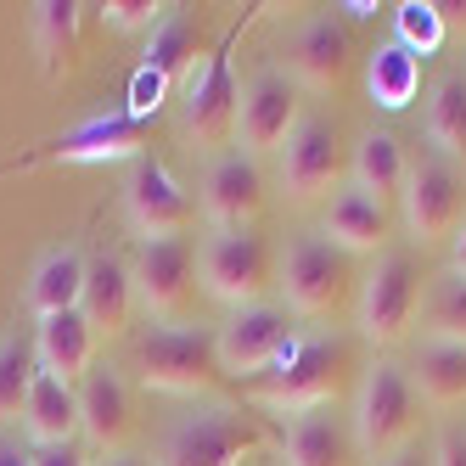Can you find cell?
Masks as SVG:
<instances>
[{
  "instance_id": "6da1fadb",
  "label": "cell",
  "mask_w": 466,
  "mask_h": 466,
  "mask_svg": "<svg viewBox=\"0 0 466 466\" xmlns=\"http://www.w3.org/2000/svg\"><path fill=\"white\" fill-rule=\"evenodd\" d=\"M349 371H360V343L343 338V331H315V338H292L270 371L248 382V393L287 416L326 410L349 388Z\"/></svg>"
},
{
  "instance_id": "7a4b0ae2",
  "label": "cell",
  "mask_w": 466,
  "mask_h": 466,
  "mask_svg": "<svg viewBox=\"0 0 466 466\" xmlns=\"http://www.w3.org/2000/svg\"><path fill=\"white\" fill-rule=\"evenodd\" d=\"M242 23H230L208 46V56L191 68V79L180 85V141L197 147V152H214V157L230 147L237 113H242V90H237V74H230V46H237Z\"/></svg>"
},
{
  "instance_id": "3957f363",
  "label": "cell",
  "mask_w": 466,
  "mask_h": 466,
  "mask_svg": "<svg viewBox=\"0 0 466 466\" xmlns=\"http://www.w3.org/2000/svg\"><path fill=\"white\" fill-rule=\"evenodd\" d=\"M129 371L157 393H208L219 371V343L208 326H180V320H157L147 326L136 349H129Z\"/></svg>"
},
{
  "instance_id": "277c9868",
  "label": "cell",
  "mask_w": 466,
  "mask_h": 466,
  "mask_svg": "<svg viewBox=\"0 0 466 466\" xmlns=\"http://www.w3.org/2000/svg\"><path fill=\"white\" fill-rule=\"evenodd\" d=\"M354 444L371 455V461H388L393 450L410 444V432L421 421V388L405 365L393 360H377L371 371L360 377V393H354Z\"/></svg>"
},
{
  "instance_id": "5b68a950",
  "label": "cell",
  "mask_w": 466,
  "mask_h": 466,
  "mask_svg": "<svg viewBox=\"0 0 466 466\" xmlns=\"http://www.w3.org/2000/svg\"><path fill=\"white\" fill-rule=\"evenodd\" d=\"M360 287L354 276V253H343L326 230H298L287 242L281 258V292H287V309L292 315H309L326 320L349 304V292Z\"/></svg>"
},
{
  "instance_id": "8992f818",
  "label": "cell",
  "mask_w": 466,
  "mask_h": 466,
  "mask_svg": "<svg viewBox=\"0 0 466 466\" xmlns=\"http://www.w3.org/2000/svg\"><path fill=\"white\" fill-rule=\"evenodd\" d=\"M421 298H427L421 258L410 248H382L371 276L360 281V331L371 343H382V349L405 343V331L421 315Z\"/></svg>"
},
{
  "instance_id": "52a82bcc",
  "label": "cell",
  "mask_w": 466,
  "mask_h": 466,
  "mask_svg": "<svg viewBox=\"0 0 466 466\" xmlns=\"http://www.w3.org/2000/svg\"><path fill=\"white\" fill-rule=\"evenodd\" d=\"M253 450H264L258 416H248L237 405H203L169 427V439L157 450V466H237Z\"/></svg>"
},
{
  "instance_id": "ba28073f",
  "label": "cell",
  "mask_w": 466,
  "mask_h": 466,
  "mask_svg": "<svg viewBox=\"0 0 466 466\" xmlns=\"http://www.w3.org/2000/svg\"><path fill=\"white\" fill-rule=\"evenodd\" d=\"M197 264H203V287L230 309L264 304V292H270V281H276V253H270V242H264L253 225L214 230V237L203 242V253H197Z\"/></svg>"
},
{
  "instance_id": "9c48e42d",
  "label": "cell",
  "mask_w": 466,
  "mask_h": 466,
  "mask_svg": "<svg viewBox=\"0 0 466 466\" xmlns=\"http://www.w3.org/2000/svg\"><path fill=\"white\" fill-rule=\"evenodd\" d=\"M399 203H405V225H410L416 248L455 242V230L466 219V175L450 157H439L427 147L410 163V180H405V197H399Z\"/></svg>"
},
{
  "instance_id": "30bf717a",
  "label": "cell",
  "mask_w": 466,
  "mask_h": 466,
  "mask_svg": "<svg viewBox=\"0 0 466 466\" xmlns=\"http://www.w3.org/2000/svg\"><path fill=\"white\" fill-rule=\"evenodd\" d=\"M124 219L136 225L141 242L157 237H186L197 225V203L191 191L169 175V163H157L152 152L129 163V180H124Z\"/></svg>"
},
{
  "instance_id": "8fae6325",
  "label": "cell",
  "mask_w": 466,
  "mask_h": 466,
  "mask_svg": "<svg viewBox=\"0 0 466 466\" xmlns=\"http://www.w3.org/2000/svg\"><path fill=\"white\" fill-rule=\"evenodd\" d=\"M343 169H349V152H343L338 118L304 113V118H298V129H292V141L281 147V186H287V197L309 203V197L338 191Z\"/></svg>"
},
{
  "instance_id": "7c38bea8",
  "label": "cell",
  "mask_w": 466,
  "mask_h": 466,
  "mask_svg": "<svg viewBox=\"0 0 466 466\" xmlns=\"http://www.w3.org/2000/svg\"><path fill=\"white\" fill-rule=\"evenodd\" d=\"M219 343V371L225 377H264L270 365L287 354L292 343V326H287V309L281 304H248V309H230V320L214 331Z\"/></svg>"
},
{
  "instance_id": "4fadbf2b",
  "label": "cell",
  "mask_w": 466,
  "mask_h": 466,
  "mask_svg": "<svg viewBox=\"0 0 466 466\" xmlns=\"http://www.w3.org/2000/svg\"><path fill=\"white\" fill-rule=\"evenodd\" d=\"M136 157H147V118L118 107L51 136L28 163H136Z\"/></svg>"
},
{
  "instance_id": "5bb4252c",
  "label": "cell",
  "mask_w": 466,
  "mask_h": 466,
  "mask_svg": "<svg viewBox=\"0 0 466 466\" xmlns=\"http://www.w3.org/2000/svg\"><path fill=\"white\" fill-rule=\"evenodd\" d=\"M298 85L287 68H258L248 85H242V113H237V136H242V152H281L298 129Z\"/></svg>"
},
{
  "instance_id": "9a60e30c",
  "label": "cell",
  "mask_w": 466,
  "mask_h": 466,
  "mask_svg": "<svg viewBox=\"0 0 466 466\" xmlns=\"http://www.w3.org/2000/svg\"><path fill=\"white\" fill-rule=\"evenodd\" d=\"M191 276H197V248H191V237L136 242L129 281H136V298H141L152 315H175L186 298H191Z\"/></svg>"
},
{
  "instance_id": "2e32d148",
  "label": "cell",
  "mask_w": 466,
  "mask_h": 466,
  "mask_svg": "<svg viewBox=\"0 0 466 466\" xmlns=\"http://www.w3.org/2000/svg\"><path fill=\"white\" fill-rule=\"evenodd\" d=\"M203 214L219 225V230H242L264 214V169H258V157L242 152V147H230L208 163V175H203Z\"/></svg>"
},
{
  "instance_id": "e0dca14e",
  "label": "cell",
  "mask_w": 466,
  "mask_h": 466,
  "mask_svg": "<svg viewBox=\"0 0 466 466\" xmlns=\"http://www.w3.org/2000/svg\"><path fill=\"white\" fill-rule=\"evenodd\" d=\"M79 432L102 450L118 455L124 439L136 432V393H129V377L118 365H90L79 382Z\"/></svg>"
},
{
  "instance_id": "ac0fdd59",
  "label": "cell",
  "mask_w": 466,
  "mask_h": 466,
  "mask_svg": "<svg viewBox=\"0 0 466 466\" xmlns=\"http://www.w3.org/2000/svg\"><path fill=\"white\" fill-rule=\"evenodd\" d=\"M287 56V74L292 85H309V90H338L354 68V40L338 17H309L304 28H292V40L281 46Z\"/></svg>"
},
{
  "instance_id": "d6986e66",
  "label": "cell",
  "mask_w": 466,
  "mask_h": 466,
  "mask_svg": "<svg viewBox=\"0 0 466 466\" xmlns=\"http://www.w3.org/2000/svg\"><path fill=\"white\" fill-rule=\"evenodd\" d=\"M136 281H129V264L118 253H96L90 270H85V298H79V315L90 320L96 338H124L129 320H136Z\"/></svg>"
},
{
  "instance_id": "ffe728a7",
  "label": "cell",
  "mask_w": 466,
  "mask_h": 466,
  "mask_svg": "<svg viewBox=\"0 0 466 466\" xmlns=\"http://www.w3.org/2000/svg\"><path fill=\"white\" fill-rule=\"evenodd\" d=\"M354 421L338 410H298L281 427V455L287 466H349L354 461Z\"/></svg>"
},
{
  "instance_id": "44dd1931",
  "label": "cell",
  "mask_w": 466,
  "mask_h": 466,
  "mask_svg": "<svg viewBox=\"0 0 466 466\" xmlns=\"http://www.w3.org/2000/svg\"><path fill=\"white\" fill-rule=\"evenodd\" d=\"M203 23L191 17V6H163V17L152 23V35H147V56H141V68H152L163 85H186L191 68L203 62Z\"/></svg>"
},
{
  "instance_id": "7402d4cb",
  "label": "cell",
  "mask_w": 466,
  "mask_h": 466,
  "mask_svg": "<svg viewBox=\"0 0 466 466\" xmlns=\"http://www.w3.org/2000/svg\"><path fill=\"white\" fill-rule=\"evenodd\" d=\"M320 230H326V237L338 242L343 253H382V248H388L393 219H388V203H377L371 191L343 186V191H331Z\"/></svg>"
},
{
  "instance_id": "603a6c76",
  "label": "cell",
  "mask_w": 466,
  "mask_h": 466,
  "mask_svg": "<svg viewBox=\"0 0 466 466\" xmlns=\"http://www.w3.org/2000/svg\"><path fill=\"white\" fill-rule=\"evenodd\" d=\"M35 360H40L46 377L85 382V371L96 365V331H90V320L79 309L40 320V331H35Z\"/></svg>"
},
{
  "instance_id": "cb8c5ba5",
  "label": "cell",
  "mask_w": 466,
  "mask_h": 466,
  "mask_svg": "<svg viewBox=\"0 0 466 466\" xmlns=\"http://www.w3.org/2000/svg\"><path fill=\"white\" fill-rule=\"evenodd\" d=\"M85 270H90V258L79 248H51V253H40V264L28 270V309H35L40 320L79 309Z\"/></svg>"
},
{
  "instance_id": "d4e9b609",
  "label": "cell",
  "mask_w": 466,
  "mask_h": 466,
  "mask_svg": "<svg viewBox=\"0 0 466 466\" xmlns=\"http://www.w3.org/2000/svg\"><path fill=\"white\" fill-rule=\"evenodd\" d=\"M23 427L28 439L40 444H74L79 432V388L62 382V377H35V388H28V405H23Z\"/></svg>"
},
{
  "instance_id": "484cf974",
  "label": "cell",
  "mask_w": 466,
  "mask_h": 466,
  "mask_svg": "<svg viewBox=\"0 0 466 466\" xmlns=\"http://www.w3.org/2000/svg\"><path fill=\"white\" fill-rule=\"evenodd\" d=\"M354 186L371 191L377 203H393V197H405V180H410V157L399 147V136L388 129H371V136L354 141Z\"/></svg>"
},
{
  "instance_id": "4316f807",
  "label": "cell",
  "mask_w": 466,
  "mask_h": 466,
  "mask_svg": "<svg viewBox=\"0 0 466 466\" xmlns=\"http://www.w3.org/2000/svg\"><path fill=\"white\" fill-rule=\"evenodd\" d=\"M79 17H85L79 0H40L35 17H28L46 79H62V74L74 68V56H79Z\"/></svg>"
},
{
  "instance_id": "83f0119b",
  "label": "cell",
  "mask_w": 466,
  "mask_h": 466,
  "mask_svg": "<svg viewBox=\"0 0 466 466\" xmlns=\"http://www.w3.org/2000/svg\"><path fill=\"white\" fill-rule=\"evenodd\" d=\"M365 90H371V102L382 113H405L416 96H421V56L405 51L399 40L377 46L371 62H365Z\"/></svg>"
},
{
  "instance_id": "f1b7e54d",
  "label": "cell",
  "mask_w": 466,
  "mask_h": 466,
  "mask_svg": "<svg viewBox=\"0 0 466 466\" xmlns=\"http://www.w3.org/2000/svg\"><path fill=\"white\" fill-rule=\"evenodd\" d=\"M410 377H416L427 405H439V410L466 405V343H432V338H421Z\"/></svg>"
},
{
  "instance_id": "f546056e",
  "label": "cell",
  "mask_w": 466,
  "mask_h": 466,
  "mask_svg": "<svg viewBox=\"0 0 466 466\" xmlns=\"http://www.w3.org/2000/svg\"><path fill=\"white\" fill-rule=\"evenodd\" d=\"M427 141L439 157H466V74H444L427 96Z\"/></svg>"
},
{
  "instance_id": "4dcf8cb0",
  "label": "cell",
  "mask_w": 466,
  "mask_h": 466,
  "mask_svg": "<svg viewBox=\"0 0 466 466\" xmlns=\"http://www.w3.org/2000/svg\"><path fill=\"white\" fill-rule=\"evenodd\" d=\"M421 331L432 343H466V276L444 270L427 281L421 298Z\"/></svg>"
},
{
  "instance_id": "1f68e13d",
  "label": "cell",
  "mask_w": 466,
  "mask_h": 466,
  "mask_svg": "<svg viewBox=\"0 0 466 466\" xmlns=\"http://www.w3.org/2000/svg\"><path fill=\"white\" fill-rule=\"evenodd\" d=\"M35 377H40L35 343L17 338V331H6V338H0V421H17V416H23Z\"/></svg>"
},
{
  "instance_id": "d6a6232c",
  "label": "cell",
  "mask_w": 466,
  "mask_h": 466,
  "mask_svg": "<svg viewBox=\"0 0 466 466\" xmlns=\"http://www.w3.org/2000/svg\"><path fill=\"white\" fill-rule=\"evenodd\" d=\"M393 40L427 62L432 51L444 46V17H439V6H432V0H405V6L393 12Z\"/></svg>"
},
{
  "instance_id": "836d02e7",
  "label": "cell",
  "mask_w": 466,
  "mask_h": 466,
  "mask_svg": "<svg viewBox=\"0 0 466 466\" xmlns=\"http://www.w3.org/2000/svg\"><path fill=\"white\" fill-rule=\"evenodd\" d=\"M157 17H163L157 0H107V6H102V23L118 28V35H136V28H147V35H152Z\"/></svg>"
},
{
  "instance_id": "e575fe53",
  "label": "cell",
  "mask_w": 466,
  "mask_h": 466,
  "mask_svg": "<svg viewBox=\"0 0 466 466\" xmlns=\"http://www.w3.org/2000/svg\"><path fill=\"white\" fill-rule=\"evenodd\" d=\"M169 85H163L152 68H136V79H129V96H124V102H129V113H136V118H152L163 102H169Z\"/></svg>"
},
{
  "instance_id": "d590c367",
  "label": "cell",
  "mask_w": 466,
  "mask_h": 466,
  "mask_svg": "<svg viewBox=\"0 0 466 466\" xmlns=\"http://www.w3.org/2000/svg\"><path fill=\"white\" fill-rule=\"evenodd\" d=\"M432 466H466V427L444 421L439 439H432Z\"/></svg>"
},
{
  "instance_id": "8d00e7d4",
  "label": "cell",
  "mask_w": 466,
  "mask_h": 466,
  "mask_svg": "<svg viewBox=\"0 0 466 466\" xmlns=\"http://www.w3.org/2000/svg\"><path fill=\"white\" fill-rule=\"evenodd\" d=\"M35 466H90V461L79 455V444H40Z\"/></svg>"
},
{
  "instance_id": "74e56055",
  "label": "cell",
  "mask_w": 466,
  "mask_h": 466,
  "mask_svg": "<svg viewBox=\"0 0 466 466\" xmlns=\"http://www.w3.org/2000/svg\"><path fill=\"white\" fill-rule=\"evenodd\" d=\"M377 466H432V450L405 444V450H393V455H388V461H377Z\"/></svg>"
},
{
  "instance_id": "f35d334b",
  "label": "cell",
  "mask_w": 466,
  "mask_h": 466,
  "mask_svg": "<svg viewBox=\"0 0 466 466\" xmlns=\"http://www.w3.org/2000/svg\"><path fill=\"white\" fill-rule=\"evenodd\" d=\"M0 466H35V450H23L12 439H0Z\"/></svg>"
},
{
  "instance_id": "ab89813d",
  "label": "cell",
  "mask_w": 466,
  "mask_h": 466,
  "mask_svg": "<svg viewBox=\"0 0 466 466\" xmlns=\"http://www.w3.org/2000/svg\"><path fill=\"white\" fill-rule=\"evenodd\" d=\"M90 466H157V461L136 455V450H118V455H102V461H90Z\"/></svg>"
},
{
  "instance_id": "60d3db41",
  "label": "cell",
  "mask_w": 466,
  "mask_h": 466,
  "mask_svg": "<svg viewBox=\"0 0 466 466\" xmlns=\"http://www.w3.org/2000/svg\"><path fill=\"white\" fill-rule=\"evenodd\" d=\"M450 270H455V276H466V219H461L455 242H450Z\"/></svg>"
}]
</instances>
